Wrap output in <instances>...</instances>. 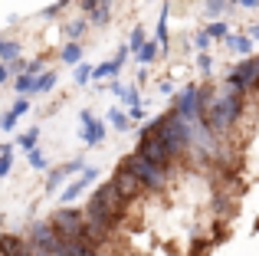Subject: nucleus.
Masks as SVG:
<instances>
[{
	"label": "nucleus",
	"instance_id": "1",
	"mask_svg": "<svg viewBox=\"0 0 259 256\" xmlns=\"http://www.w3.org/2000/svg\"><path fill=\"white\" fill-rule=\"evenodd\" d=\"M145 135H154V138H161L167 148H171V154L177 158V154L187 151L190 138H194V125L184 122V118L171 109V112H164L161 118H154V122H148L145 128H141V138H145Z\"/></svg>",
	"mask_w": 259,
	"mask_h": 256
},
{
	"label": "nucleus",
	"instance_id": "2",
	"mask_svg": "<svg viewBox=\"0 0 259 256\" xmlns=\"http://www.w3.org/2000/svg\"><path fill=\"white\" fill-rule=\"evenodd\" d=\"M240 115H243V96L227 89L223 96L213 99V105L207 109V115H203L200 122H203V128H207L210 135H223V132H230V125H233Z\"/></svg>",
	"mask_w": 259,
	"mask_h": 256
},
{
	"label": "nucleus",
	"instance_id": "3",
	"mask_svg": "<svg viewBox=\"0 0 259 256\" xmlns=\"http://www.w3.org/2000/svg\"><path fill=\"white\" fill-rule=\"evenodd\" d=\"M121 164L128 167V171L138 178V184L141 187H151V191H161V187L167 184V167H158V164H151V161H145L141 154H128Z\"/></svg>",
	"mask_w": 259,
	"mask_h": 256
},
{
	"label": "nucleus",
	"instance_id": "4",
	"mask_svg": "<svg viewBox=\"0 0 259 256\" xmlns=\"http://www.w3.org/2000/svg\"><path fill=\"white\" fill-rule=\"evenodd\" d=\"M82 224H85V217H82V210H76V207H59V210L50 217V227L56 230L59 240H79Z\"/></svg>",
	"mask_w": 259,
	"mask_h": 256
},
{
	"label": "nucleus",
	"instance_id": "5",
	"mask_svg": "<svg viewBox=\"0 0 259 256\" xmlns=\"http://www.w3.org/2000/svg\"><path fill=\"white\" fill-rule=\"evenodd\" d=\"M89 200H95V204L102 207V210L108 214V217H115V220H121V214H125V204L128 200L118 194V187L112 184V181H105V184H99V191L92 194Z\"/></svg>",
	"mask_w": 259,
	"mask_h": 256
},
{
	"label": "nucleus",
	"instance_id": "6",
	"mask_svg": "<svg viewBox=\"0 0 259 256\" xmlns=\"http://www.w3.org/2000/svg\"><path fill=\"white\" fill-rule=\"evenodd\" d=\"M135 154H141L145 161H151V164H158V167H167L174 161L171 148H167L161 138H154V135H145V138L138 141V151H135Z\"/></svg>",
	"mask_w": 259,
	"mask_h": 256
},
{
	"label": "nucleus",
	"instance_id": "7",
	"mask_svg": "<svg viewBox=\"0 0 259 256\" xmlns=\"http://www.w3.org/2000/svg\"><path fill=\"white\" fill-rule=\"evenodd\" d=\"M30 246L36 253H46V256H56L59 253V237L50 224H33L30 227Z\"/></svg>",
	"mask_w": 259,
	"mask_h": 256
},
{
	"label": "nucleus",
	"instance_id": "8",
	"mask_svg": "<svg viewBox=\"0 0 259 256\" xmlns=\"http://www.w3.org/2000/svg\"><path fill=\"white\" fill-rule=\"evenodd\" d=\"M227 89L230 92H246V89H256V76H253V66H249V59H243L240 66H233L227 76Z\"/></svg>",
	"mask_w": 259,
	"mask_h": 256
},
{
	"label": "nucleus",
	"instance_id": "9",
	"mask_svg": "<svg viewBox=\"0 0 259 256\" xmlns=\"http://www.w3.org/2000/svg\"><path fill=\"white\" fill-rule=\"evenodd\" d=\"M79 122H82V141L89 148H95V145H102V141H105V122H102V118H95L92 112H79Z\"/></svg>",
	"mask_w": 259,
	"mask_h": 256
},
{
	"label": "nucleus",
	"instance_id": "10",
	"mask_svg": "<svg viewBox=\"0 0 259 256\" xmlns=\"http://www.w3.org/2000/svg\"><path fill=\"white\" fill-rule=\"evenodd\" d=\"M174 112L190 125L200 122V115H197V86H187V89L181 92V99H174Z\"/></svg>",
	"mask_w": 259,
	"mask_h": 256
},
{
	"label": "nucleus",
	"instance_id": "11",
	"mask_svg": "<svg viewBox=\"0 0 259 256\" xmlns=\"http://www.w3.org/2000/svg\"><path fill=\"white\" fill-rule=\"evenodd\" d=\"M112 184L118 187V194L125 200H132V197H138V191H141V184H138V178H135L132 171H128L125 164H118L115 167V178H112Z\"/></svg>",
	"mask_w": 259,
	"mask_h": 256
},
{
	"label": "nucleus",
	"instance_id": "12",
	"mask_svg": "<svg viewBox=\"0 0 259 256\" xmlns=\"http://www.w3.org/2000/svg\"><path fill=\"white\" fill-rule=\"evenodd\" d=\"M82 167H85V161H82V158H72V161H66V164L53 167V171H50V181H46V194H53L66 178H69V174H79Z\"/></svg>",
	"mask_w": 259,
	"mask_h": 256
},
{
	"label": "nucleus",
	"instance_id": "13",
	"mask_svg": "<svg viewBox=\"0 0 259 256\" xmlns=\"http://www.w3.org/2000/svg\"><path fill=\"white\" fill-rule=\"evenodd\" d=\"M95 178H99V171H95V167H82V171H79V178L72 181V184L66 187L63 194H59V200H63V204H72V200H76V197H79V194L85 191L89 184H92Z\"/></svg>",
	"mask_w": 259,
	"mask_h": 256
},
{
	"label": "nucleus",
	"instance_id": "14",
	"mask_svg": "<svg viewBox=\"0 0 259 256\" xmlns=\"http://www.w3.org/2000/svg\"><path fill=\"white\" fill-rule=\"evenodd\" d=\"M0 253L4 256H23L26 243L17 237V233H0Z\"/></svg>",
	"mask_w": 259,
	"mask_h": 256
},
{
	"label": "nucleus",
	"instance_id": "15",
	"mask_svg": "<svg viewBox=\"0 0 259 256\" xmlns=\"http://www.w3.org/2000/svg\"><path fill=\"white\" fill-rule=\"evenodd\" d=\"M223 43H227L230 53H240V56H249V50H253V39H249V36H240V33H227V36H223Z\"/></svg>",
	"mask_w": 259,
	"mask_h": 256
},
{
	"label": "nucleus",
	"instance_id": "16",
	"mask_svg": "<svg viewBox=\"0 0 259 256\" xmlns=\"http://www.w3.org/2000/svg\"><path fill=\"white\" fill-rule=\"evenodd\" d=\"M158 56H161L158 39H145V43H141V50H138V63H141V66H148V63H154Z\"/></svg>",
	"mask_w": 259,
	"mask_h": 256
},
{
	"label": "nucleus",
	"instance_id": "17",
	"mask_svg": "<svg viewBox=\"0 0 259 256\" xmlns=\"http://www.w3.org/2000/svg\"><path fill=\"white\" fill-rule=\"evenodd\" d=\"M213 99H217V92H213V86H203V89H197V115H207V109L213 105Z\"/></svg>",
	"mask_w": 259,
	"mask_h": 256
},
{
	"label": "nucleus",
	"instance_id": "18",
	"mask_svg": "<svg viewBox=\"0 0 259 256\" xmlns=\"http://www.w3.org/2000/svg\"><path fill=\"white\" fill-rule=\"evenodd\" d=\"M121 66L125 63H118V59H108V63H99L92 69V79H105V76H118L121 72Z\"/></svg>",
	"mask_w": 259,
	"mask_h": 256
},
{
	"label": "nucleus",
	"instance_id": "19",
	"mask_svg": "<svg viewBox=\"0 0 259 256\" xmlns=\"http://www.w3.org/2000/svg\"><path fill=\"white\" fill-rule=\"evenodd\" d=\"M82 46L76 43V39H69V43H66V50L59 53V56H63V63H69V66H76V63H82Z\"/></svg>",
	"mask_w": 259,
	"mask_h": 256
},
{
	"label": "nucleus",
	"instance_id": "20",
	"mask_svg": "<svg viewBox=\"0 0 259 256\" xmlns=\"http://www.w3.org/2000/svg\"><path fill=\"white\" fill-rule=\"evenodd\" d=\"M108 125H112L115 132H128V128H132V118H128L121 109H112L108 112Z\"/></svg>",
	"mask_w": 259,
	"mask_h": 256
},
{
	"label": "nucleus",
	"instance_id": "21",
	"mask_svg": "<svg viewBox=\"0 0 259 256\" xmlns=\"http://www.w3.org/2000/svg\"><path fill=\"white\" fill-rule=\"evenodd\" d=\"M108 20H112V7H108V0H99V7L92 10V23L95 26H105Z\"/></svg>",
	"mask_w": 259,
	"mask_h": 256
},
{
	"label": "nucleus",
	"instance_id": "22",
	"mask_svg": "<svg viewBox=\"0 0 259 256\" xmlns=\"http://www.w3.org/2000/svg\"><path fill=\"white\" fill-rule=\"evenodd\" d=\"M0 59H4V63L20 59V43H13V39H0Z\"/></svg>",
	"mask_w": 259,
	"mask_h": 256
},
{
	"label": "nucleus",
	"instance_id": "23",
	"mask_svg": "<svg viewBox=\"0 0 259 256\" xmlns=\"http://www.w3.org/2000/svg\"><path fill=\"white\" fill-rule=\"evenodd\" d=\"M53 86H56V72H43L33 79V92H50Z\"/></svg>",
	"mask_w": 259,
	"mask_h": 256
},
{
	"label": "nucleus",
	"instance_id": "24",
	"mask_svg": "<svg viewBox=\"0 0 259 256\" xmlns=\"http://www.w3.org/2000/svg\"><path fill=\"white\" fill-rule=\"evenodd\" d=\"M33 79H36V76H26V72H20V76L13 79V89H17V96H30V92H33Z\"/></svg>",
	"mask_w": 259,
	"mask_h": 256
},
{
	"label": "nucleus",
	"instance_id": "25",
	"mask_svg": "<svg viewBox=\"0 0 259 256\" xmlns=\"http://www.w3.org/2000/svg\"><path fill=\"white\" fill-rule=\"evenodd\" d=\"M118 99H121V102L128 105V109H135V105H141V96H138V89H135V86H121Z\"/></svg>",
	"mask_w": 259,
	"mask_h": 256
},
{
	"label": "nucleus",
	"instance_id": "26",
	"mask_svg": "<svg viewBox=\"0 0 259 256\" xmlns=\"http://www.w3.org/2000/svg\"><path fill=\"white\" fill-rule=\"evenodd\" d=\"M36 138H39V128H30V132H23V135H17V141H13V145L17 148H36Z\"/></svg>",
	"mask_w": 259,
	"mask_h": 256
},
{
	"label": "nucleus",
	"instance_id": "27",
	"mask_svg": "<svg viewBox=\"0 0 259 256\" xmlns=\"http://www.w3.org/2000/svg\"><path fill=\"white\" fill-rule=\"evenodd\" d=\"M145 39H148V36H145V26H135V30H132V36H128V43H125V46H128V53H138Z\"/></svg>",
	"mask_w": 259,
	"mask_h": 256
},
{
	"label": "nucleus",
	"instance_id": "28",
	"mask_svg": "<svg viewBox=\"0 0 259 256\" xmlns=\"http://www.w3.org/2000/svg\"><path fill=\"white\" fill-rule=\"evenodd\" d=\"M72 79H76V86H89V79H92V66H89V63H76Z\"/></svg>",
	"mask_w": 259,
	"mask_h": 256
},
{
	"label": "nucleus",
	"instance_id": "29",
	"mask_svg": "<svg viewBox=\"0 0 259 256\" xmlns=\"http://www.w3.org/2000/svg\"><path fill=\"white\" fill-rule=\"evenodd\" d=\"M227 33H230L227 20H213V23L207 26V36H210V39H223V36H227Z\"/></svg>",
	"mask_w": 259,
	"mask_h": 256
},
{
	"label": "nucleus",
	"instance_id": "30",
	"mask_svg": "<svg viewBox=\"0 0 259 256\" xmlns=\"http://www.w3.org/2000/svg\"><path fill=\"white\" fill-rule=\"evenodd\" d=\"M223 10H227V0H203V13H207V17H217V20H220Z\"/></svg>",
	"mask_w": 259,
	"mask_h": 256
},
{
	"label": "nucleus",
	"instance_id": "31",
	"mask_svg": "<svg viewBox=\"0 0 259 256\" xmlns=\"http://www.w3.org/2000/svg\"><path fill=\"white\" fill-rule=\"evenodd\" d=\"M26 158H30V167H36V171L46 167V154L39 151V148H26Z\"/></svg>",
	"mask_w": 259,
	"mask_h": 256
},
{
	"label": "nucleus",
	"instance_id": "32",
	"mask_svg": "<svg viewBox=\"0 0 259 256\" xmlns=\"http://www.w3.org/2000/svg\"><path fill=\"white\" fill-rule=\"evenodd\" d=\"M85 26H89V20H72V23L66 26V33H69V39H76V43H79V36L85 33Z\"/></svg>",
	"mask_w": 259,
	"mask_h": 256
},
{
	"label": "nucleus",
	"instance_id": "33",
	"mask_svg": "<svg viewBox=\"0 0 259 256\" xmlns=\"http://www.w3.org/2000/svg\"><path fill=\"white\" fill-rule=\"evenodd\" d=\"M10 112H13L17 118H20V115H26V112H30V99H26V96H17V102H13V109H10Z\"/></svg>",
	"mask_w": 259,
	"mask_h": 256
},
{
	"label": "nucleus",
	"instance_id": "34",
	"mask_svg": "<svg viewBox=\"0 0 259 256\" xmlns=\"http://www.w3.org/2000/svg\"><path fill=\"white\" fill-rule=\"evenodd\" d=\"M194 46H197L200 53H207V50H210V36H207V30H197V33H194Z\"/></svg>",
	"mask_w": 259,
	"mask_h": 256
},
{
	"label": "nucleus",
	"instance_id": "35",
	"mask_svg": "<svg viewBox=\"0 0 259 256\" xmlns=\"http://www.w3.org/2000/svg\"><path fill=\"white\" fill-rule=\"evenodd\" d=\"M197 66H200V72H203V76H210V72H213V59H210L207 53H200V59H197Z\"/></svg>",
	"mask_w": 259,
	"mask_h": 256
},
{
	"label": "nucleus",
	"instance_id": "36",
	"mask_svg": "<svg viewBox=\"0 0 259 256\" xmlns=\"http://www.w3.org/2000/svg\"><path fill=\"white\" fill-rule=\"evenodd\" d=\"M0 128H4V132H13V128H17V115H13V112H7V115L0 118Z\"/></svg>",
	"mask_w": 259,
	"mask_h": 256
},
{
	"label": "nucleus",
	"instance_id": "37",
	"mask_svg": "<svg viewBox=\"0 0 259 256\" xmlns=\"http://www.w3.org/2000/svg\"><path fill=\"white\" fill-rule=\"evenodd\" d=\"M39 69H43V59H30V63L23 66V72H26V76H36Z\"/></svg>",
	"mask_w": 259,
	"mask_h": 256
},
{
	"label": "nucleus",
	"instance_id": "38",
	"mask_svg": "<svg viewBox=\"0 0 259 256\" xmlns=\"http://www.w3.org/2000/svg\"><path fill=\"white\" fill-rule=\"evenodd\" d=\"M128 118H132V122H141V118H145V109H141V105H135V109L128 112Z\"/></svg>",
	"mask_w": 259,
	"mask_h": 256
},
{
	"label": "nucleus",
	"instance_id": "39",
	"mask_svg": "<svg viewBox=\"0 0 259 256\" xmlns=\"http://www.w3.org/2000/svg\"><path fill=\"white\" fill-rule=\"evenodd\" d=\"M4 82H10V69H7V66L0 63V86H4Z\"/></svg>",
	"mask_w": 259,
	"mask_h": 256
},
{
	"label": "nucleus",
	"instance_id": "40",
	"mask_svg": "<svg viewBox=\"0 0 259 256\" xmlns=\"http://www.w3.org/2000/svg\"><path fill=\"white\" fill-rule=\"evenodd\" d=\"M95 7H99V0H82V10H89V13H92Z\"/></svg>",
	"mask_w": 259,
	"mask_h": 256
},
{
	"label": "nucleus",
	"instance_id": "41",
	"mask_svg": "<svg viewBox=\"0 0 259 256\" xmlns=\"http://www.w3.org/2000/svg\"><path fill=\"white\" fill-rule=\"evenodd\" d=\"M249 39H259V23H253V26H249Z\"/></svg>",
	"mask_w": 259,
	"mask_h": 256
},
{
	"label": "nucleus",
	"instance_id": "42",
	"mask_svg": "<svg viewBox=\"0 0 259 256\" xmlns=\"http://www.w3.org/2000/svg\"><path fill=\"white\" fill-rule=\"evenodd\" d=\"M36 256H46V253H36Z\"/></svg>",
	"mask_w": 259,
	"mask_h": 256
},
{
	"label": "nucleus",
	"instance_id": "43",
	"mask_svg": "<svg viewBox=\"0 0 259 256\" xmlns=\"http://www.w3.org/2000/svg\"><path fill=\"white\" fill-rule=\"evenodd\" d=\"M108 4H112V0H108Z\"/></svg>",
	"mask_w": 259,
	"mask_h": 256
}]
</instances>
